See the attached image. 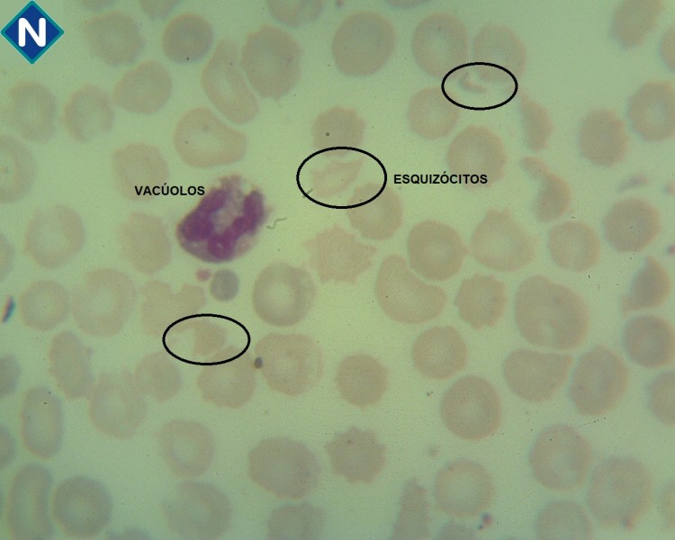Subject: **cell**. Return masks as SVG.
<instances>
[{
  "mask_svg": "<svg viewBox=\"0 0 675 540\" xmlns=\"http://www.w3.org/2000/svg\"><path fill=\"white\" fill-rule=\"evenodd\" d=\"M147 404L133 375L103 373L89 392L88 418L93 427L112 439L132 436L145 420Z\"/></svg>",
  "mask_w": 675,
  "mask_h": 540,
  "instance_id": "15",
  "label": "cell"
},
{
  "mask_svg": "<svg viewBox=\"0 0 675 540\" xmlns=\"http://www.w3.org/2000/svg\"><path fill=\"white\" fill-rule=\"evenodd\" d=\"M388 373L375 358L352 355L339 364L335 382L340 396L349 404L365 408L375 404L387 386Z\"/></svg>",
  "mask_w": 675,
  "mask_h": 540,
  "instance_id": "36",
  "label": "cell"
},
{
  "mask_svg": "<svg viewBox=\"0 0 675 540\" xmlns=\"http://www.w3.org/2000/svg\"><path fill=\"white\" fill-rule=\"evenodd\" d=\"M113 503L95 480L76 475L61 481L50 495V515L58 530L71 539H91L109 525Z\"/></svg>",
  "mask_w": 675,
  "mask_h": 540,
  "instance_id": "13",
  "label": "cell"
},
{
  "mask_svg": "<svg viewBox=\"0 0 675 540\" xmlns=\"http://www.w3.org/2000/svg\"><path fill=\"white\" fill-rule=\"evenodd\" d=\"M158 454L176 477L194 479L209 468L214 454L211 431L194 420L176 419L165 423L157 435Z\"/></svg>",
  "mask_w": 675,
  "mask_h": 540,
  "instance_id": "25",
  "label": "cell"
},
{
  "mask_svg": "<svg viewBox=\"0 0 675 540\" xmlns=\"http://www.w3.org/2000/svg\"><path fill=\"white\" fill-rule=\"evenodd\" d=\"M514 316L521 336L536 346L572 350L583 343L589 331L590 313L582 300L542 275L519 285Z\"/></svg>",
  "mask_w": 675,
  "mask_h": 540,
  "instance_id": "2",
  "label": "cell"
},
{
  "mask_svg": "<svg viewBox=\"0 0 675 540\" xmlns=\"http://www.w3.org/2000/svg\"><path fill=\"white\" fill-rule=\"evenodd\" d=\"M132 375L140 392L159 403L174 398L182 386L177 368L161 353L144 357Z\"/></svg>",
  "mask_w": 675,
  "mask_h": 540,
  "instance_id": "41",
  "label": "cell"
},
{
  "mask_svg": "<svg viewBox=\"0 0 675 540\" xmlns=\"http://www.w3.org/2000/svg\"><path fill=\"white\" fill-rule=\"evenodd\" d=\"M386 183L372 181L356 187L343 206L352 228L365 239L386 240L401 226L400 199Z\"/></svg>",
  "mask_w": 675,
  "mask_h": 540,
  "instance_id": "27",
  "label": "cell"
},
{
  "mask_svg": "<svg viewBox=\"0 0 675 540\" xmlns=\"http://www.w3.org/2000/svg\"><path fill=\"white\" fill-rule=\"evenodd\" d=\"M255 357L242 350L202 366L196 386L202 399L220 408L245 405L256 388Z\"/></svg>",
  "mask_w": 675,
  "mask_h": 540,
  "instance_id": "26",
  "label": "cell"
},
{
  "mask_svg": "<svg viewBox=\"0 0 675 540\" xmlns=\"http://www.w3.org/2000/svg\"><path fill=\"white\" fill-rule=\"evenodd\" d=\"M406 248L410 268L426 280L436 282L458 274L467 254L459 233L435 220L416 224L407 237Z\"/></svg>",
  "mask_w": 675,
  "mask_h": 540,
  "instance_id": "20",
  "label": "cell"
},
{
  "mask_svg": "<svg viewBox=\"0 0 675 540\" xmlns=\"http://www.w3.org/2000/svg\"><path fill=\"white\" fill-rule=\"evenodd\" d=\"M623 345L630 358L647 368H661L674 358V330L665 320L643 315L627 322Z\"/></svg>",
  "mask_w": 675,
  "mask_h": 540,
  "instance_id": "33",
  "label": "cell"
},
{
  "mask_svg": "<svg viewBox=\"0 0 675 540\" xmlns=\"http://www.w3.org/2000/svg\"><path fill=\"white\" fill-rule=\"evenodd\" d=\"M168 531L184 539H215L230 526L231 508L215 486L191 481L177 484L164 501Z\"/></svg>",
  "mask_w": 675,
  "mask_h": 540,
  "instance_id": "10",
  "label": "cell"
},
{
  "mask_svg": "<svg viewBox=\"0 0 675 540\" xmlns=\"http://www.w3.org/2000/svg\"><path fill=\"white\" fill-rule=\"evenodd\" d=\"M660 13L661 2H624L615 14L614 30L616 37L626 45L640 42L655 27Z\"/></svg>",
  "mask_w": 675,
  "mask_h": 540,
  "instance_id": "43",
  "label": "cell"
},
{
  "mask_svg": "<svg viewBox=\"0 0 675 540\" xmlns=\"http://www.w3.org/2000/svg\"><path fill=\"white\" fill-rule=\"evenodd\" d=\"M584 156L598 165L615 166L625 158L628 137L623 121L612 111L590 113L580 131Z\"/></svg>",
  "mask_w": 675,
  "mask_h": 540,
  "instance_id": "37",
  "label": "cell"
},
{
  "mask_svg": "<svg viewBox=\"0 0 675 540\" xmlns=\"http://www.w3.org/2000/svg\"><path fill=\"white\" fill-rule=\"evenodd\" d=\"M49 372L68 400L81 399L92 389V374L86 350L72 334L57 336L48 351Z\"/></svg>",
  "mask_w": 675,
  "mask_h": 540,
  "instance_id": "35",
  "label": "cell"
},
{
  "mask_svg": "<svg viewBox=\"0 0 675 540\" xmlns=\"http://www.w3.org/2000/svg\"><path fill=\"white\" fill-rule=\"evenodd\" d=\"M603 226L608 244L619 252L643 250L662 229L658 211L637 198L613 205L604 218Z\"/></svg>",
  "mask_w": 675,
  "mask_h": 540,
  "instance_id": "30",
  "label": "cell"
},
{
  "mask_svg": "<svg viewBox=\"0 0 675 540\" xmlns=\"http://www.w3.org/2000/svg\"><path fill=\"white\" fill-rule=\"evenodd\" d=\"M411 357L419 374L426 378L440 381L455 375L465 367L468 350L454 327H433L416 338Z\"/></svg>",
  "mask_w": 675,
  "mask_h": 540,
  "instance_id": "31",
  "label": "cell"
},
{
  "mask_svg": "<svg viewBox=\"0 0 675 540\" xmlns=\"http://www.w3.org/2000/svg\"><path fill=\"white\" fill-rule=\"evenodd\" d=\"M212 93L215 106L230 121L245 123L256 112V101L242 74L234 44L222 40L213 58Z\"/></svg>",
  "mask_w": 675,
  "mask_h": 540,
  "instance_id": "29",
  "label": "cell"
},
{
  "mask_svg": "<svg viewBox=\"0 0 675 540\" xmlns=\"http://www.w3.org/2000/svg\"><path fill=\"white\" fill-rule=\"evenodd\" d=\"M542 184L534 202V213L537 221L550 222L561 217L567 210L571 192L559 176L544 171L539 177Z\"/></svg>",
  "mask_w": 675,
  "mask_h": 540,
  "instance_id": "45",
  "label": "cell"
},
{
  "mask_svg": "<svg viewBox=\"0 0 675 540\" xmlns=\"http://www.w3.org/2000/svg\"><path fill=\"white\" fill-rule=\"evenodd\" d=\"M241 67L256 92L265 97H281L298 81L299 46L284 30L261 26L245 40Z\"/></svg>",
  "mask_w": 675,
  "mask_h": 540,
  "instance_id": "6",
  "label": "cell"
},
{
  "mask_svg": "<svg viewBox=\"0 0 675 540\" xmlns=\"http://www.w3.org/2000/svg\"><path fill=\"white\" fill-rule=\"evenodd\" d=\"M628 113L644 139L661 141L674 132V87L668 81L646 83L631 98Z\"/></svg>",
  "mask_w": 675,
  "mask_h": 540,
  "instance_id": "32",
  "label": "cell"
},
{
  "mask_svg": "<svg viewBox=\"0 0 675 540\" xmlns=\"http://www.w3.org/2000/svg\"><path fill=\"white\" fill-rule=\"evenodd\" d=\"M470 248L473 258L498 272H513L535 257L532 238L506 211L490 210L473 230Z\"/></svg>",
  "mask_w": 675,
  "mask_h": 540,
  "instance_id": "19",
  "label": "cell"
},
{
  "mask_svg": "<svg viewBox=\"0 0 675 540\" xmlns=\"http://www.w3.org/2000/svg\"><path fill=\"white\" fill-rule=\"evenodd\" d=\"M9 361L5 363L2 360L1 364V398L8 396L14 392L16 382H17V369L14 364H8Z\"/></svg>",
  "mask_w": 675,
  "mask_h": 540,
  "instance_id": "50",
  "label": "cell"
},
{
  "mask_svg": "<svg viewBox=\"0 0 675 540\" xmlns=\"http://www.w3.org/2000/svg\"><path fill=\"white\" fill-rule=\"evenodd\" d=\"M428 515L426 490L416 481L410 480L403 490L393 538H427L430 522Z\"/></svg>",
  "mask_w": 675,
  "mask_h": 540,
  "instance_id": "44",
  "label": "cell"
},
{
  "mask_svg": "<svg viewBox=\"0 0 675 540\" xmlns=\"http://www.w3.org/2000/svg\"><path fill=\"white\" fill-rule=\"evenodd\" d=\"M267 220L261 192L238 176L222 177L176 225L179 246L200 261L221 264L248 252Z\"/></svg>",
  "mask_w": 675,
  "mask_h": 540,
  "instance_id": "1",
  "label": "cell"
},
{
  "mask_svg": "<svg viewBox=\"0 0 675 540\" xmlns=\"http://www.w3.org/2000/svg\"><path fill=\"white\" fill-rule=\"evenodd\" d=\"M374 294L383 313L404 324H419L437 318L447 300L442 287L418 278L408 268L406 260L396 254L382 260Z\"/></svg>",
  "mask_w": 675,
  "mask_h": 540,
  "instance_id": "7",
  "label": "cell"
},
{
  "mask_svg": "<svg viewBox=\"0 0 675 540\" xmlns=\"http://www.w3.org/2000/svg\"><path fill=\"white\" fill-rule=\"evenodd\" d=\"M59 221L53 220L47 222L41 220L42 225L34 222L32 234H34L33 239L36 243H32L33 247L31 248L33 255L42 247L44 249L50 248V255L57 256L58 265L65 262L75 252L72 247H77V242L72 241V238H79L80 237V233L70 234L71 231L78 230L80 226L64 227L62 220L58 227Z\"/></svg>",
  "mask_w": 675,
  "mask_h": 540,
  "instance_id": "46",
  "label": "cell"
},
{
  "mask_svg": "<svg viewBox=\"0 0 675 540\" xmlns=\"http://www.w3.org/2000/svg\"><path fill=\"white\" fill-rule=\"evenodd\" d=\"M548 248L561 268L581 272L592 267L599 257L600 243L596 232L581 221H569L553 227Z\"/></svg>",
  "mask_w": 675,
  "mask_h": 540,
  "instance_id": "38",
  "label": "cell"
},
{
  "mask_svg": "<svg viewBox=\"0 0 675 540\" xmlns=\"http://www.w3.org/2000/svg\"><path fill=\"white\" fill-rule=\"evenodd\" d=\"M440 411L445 425L454 435L471 441L492 435L502 416L495 388L473 375L461 378L446 392Z\"/></svg>",
  "mask_w": 675,
  "mask_h": 540,
  "instance_id": "16",
  "label": "cell"
},
{
  "mask_svg": "<svg viewBox=\"0 0 675 540\" xmlns=\"http://www.w3.org/2000/svg\"><path fill=\"white\" fill-rule=\"evenodd\" d=\"M592 464L589 442L574 428L557 425L536 439L529 456L534 478L555 492H570L585 482Z\"/></svg>",
  "mask_w": 675,
  "mask_h": 540,
  "instance_id": "8",
  "label": "cell"
},
{
  "mask_svg": "<svg viewBox=\"0 0 675 540\" xmlns=\"http://www.w3.org/2000/svg\"><path fill=\"white\" fill-rule=\"evenodd\" d=\"M573 358L569 355L530 349L513 351L503 364V376L510 390L523 400H551L565 382Z\"/></svg>",
  "mask_w": 675,
  "mask_h": 540,
  "instance_id": "23",
  "label": "cell"
},
{
  "mask_svg": "<svg viewBox=\"0 0 675 540\" xmlns=\"http://www.w3.org/2000/svg\"><path fill=\"white\" fill-rule=\"evenodd\" d=\"M670 289L667 271L657 259L648 256L622 299V311L628 313L659 307L669 296Z\"/></svg>",
  "mask_w": 675,
  "mask_h": 540,
  "instance_id": "40",
  "label": "cell"
},
{
  "mask_svg": "<svg viewBox=\"0 0 675 540\" xmlns=\"http://www.w3.org/2000/svg\"><path fill=\"white\" fill-rule=\"evenodd\" d=\"M460 319L474 329L495 325L507 304L505 285L491 275L464 279L454 302Z\"/></svg>",
  "mask_w": 675,
  "mask_h": 540,
  "instance_id": "34",
  "label": "cell"
},
{
  "mask_svg": "<svg viewBox=\"0 0 675 540\" xmlns=\"http://www.w3.org/2000/svg\"><path fill=\"white\" fill-rule=\"evenodd\" d=\"M238 290V279L234 273L227 269H221L214 274L210 291L215 300L230 301L235 297Z\"/></svg>",
  "mask_w": 675,
  "mask_h": 540,
  "instance_id": "49",
  "label": "cell"
},
{
  "mask_svg": "<svg viewBox=\"0 0 675 540\" xmlns=\"http://www.w3.org/2000/svg\"><path fill=\"white\" fill-rule=\"evenodd\" d=\"M380 163L374 155L358 148H323L302 164L297 181L309 199L328 206V202L347 190L364 170Z\"/></svg>",
  "mask_w": 675,
  "mask_h": 540,
  "instance_id": "17",
  "label": "cell"
},
{
  "mask_svg": "<svg viewBox=\"0 0 675 540\" xmlns=\"http://www.w3.org/2000/svg\"><path fill=\"white\" fill-rule=\"evenodd\" d=\"M250 480L281 500H299L312 493L320 481V468L303 444L285 436L258 443L248 454Z\"/></svg>",
  "mask_w": 675,
  "mask_h": 540,
  "instance_id": "4",
  "label": "cell"
},
{
  "mask_svg": "<svg viewBox=\"0 0 675 540\" xmlns=\"http://www.w3.org/2000/svg\"><path fill=\"white\" fill-rule=\"evenodd\" d=\"M494 486L488 472L467 460L446 465L436 475L434 497L438 508L457 518H472L489 509Z\"/></svg>",
  "mask_w": 675,
  "mask_h": 540,
  "instance_id": "22",
  "label": "cell"
},
{
  "mask_svg": "<svg viewBox=\"0 0 675 540\" xmlns=\"http://www.w3.org/2000/svg\"><path fill=\"white\" fill-rule=\"evenodd\" d=\"M20 439L34 458L49 461L59 452L64 435L61 403L45 386H33L23 392L19 412Z\"/></svg>",
  "mask_w": 675,
  "mask_h": 540,
  "instance_id": "24",
  "label": "cell"
},
{
  "mask_svg": "<svg viewBox=\"0 0 675 540\" xmlns=\"http://www.w3.org/2000/svg\"><path fill=\"white\" fill-rule=\"evenodd\" d=\"M332 472L351 484L371 483L382 470L386 448L372 430L352 427L325 447Z\"/></svg>",
  "mask_w": 675,
  "mask_h": 540,
  "instance_id": "28",
  "label": "cell"
},
{
  "mask_svg": "<svg viewBox=\"0 0 675 540\" xmlns=\"http://www.w3.org/2000/svg\"><path fill=\"white\" fill-rule=\"evenodd\" d=\"M306 248L310 265L322 283L350 284L373 265L377 252L374 246L359 241L339 227L318 233Z\"/></svg>",
  "mask_w": 675,
  "mask_h": 540,
  "instance_id": "21",
  "label": "cell"
},
{
  "mask_svg": "<svg viewBox=\"0 0 675 540\" xmlns=\"http://www.w3.org/2000/svg\"><path fill=\"white\" fill-rule=\"evenodd\" d=\"M325 522L321 509L308 504L276 508L267 522L271 539H310L320 536Z\"/></svg>",
  "mask_w": 675,
  "mask_h": 540,
  "instance_id": "42",
  "label": "cell"
},
{
  "mask_svg": "<svg viewBox=\"0 0 675 540\" xmlns=\"http://www.w3.org/2000/svg\"><path fill=\"white\" fill-rule=\"evenodd\" d=\"M517 76L503 66L472 61L451 68L441 91L452 104L471 111H489L509 103L517 94Z\"/></svg>",
  "mask_w": 675,
  "mask_h": 540,
  "instance_id": "18",
  "label": "cell"
},
{
  "mask_svg": "<svg viewBox=\"0 0 675 540\" xmlns=\"http://www.w3.org/2000/svg\"><path fill=\"white\" fill-rule=\"evenodd\" d=\"M255 362L267 385L288 396L311 390L320 380V349L302 334L271 333L255 346Z\"/></svg>",
  "mask_w": 675,
  "mask_h": 540,
  "instance_id": "5",
  "label": "cell"
},
{
  "mask_svg": "<svg viewBox=\"0 0 675 540\" xmlns=\"http://www.w3.org/2000/svg\"><path fill=\"white\" fill-rule=\"evenodd\" d=\"M51 483L49 470L40 464H24L14 472L8 483L2 515L7 538L42 540L52 536Z\"/></svg>",
  "mask_w": 675,
  "mask_h": 540,
  "instance_id": "9",
  "label": "cell"
},
{
  "mask_svg": "<svg viewBox=\"0 0 675 540\" xmlns=\"http://www.w3.org/2000/svg\"><path fill=\"white\" fill-rule=\"evenodd\" d=\"M250 337L239 321L220 314L189 315L164 332L163 344L173 357L191 364L205 365L249 346L227 345L230 338Z\"/></svg>",
  "mask_w": 675,
  "mask_h": 540,
  "instance_id": "12",
  "label": "cell"
},
{
  "mask_svg": "<svg viewBox=\"0 0 675 540\" xmlns=\"http://www.w3.org/2000/svg\"><path fill=\"white\" fill-rule=\"evenodd\" d=\"M315 294L313 280L306 270L286 263H274L257 275L251 301L254 311L262 321L286 328L305 318Z\"/></svg>",
  "mask_w": 675,
  "mask_h": 540,
  "instance_id": "11",
  "label": "cell"
},
{
  "mask_svg": "<svg viewBox=\"0 0 675 540\" xmlns=\"http://www.w3.org/2000/svg\"><path fill=\"white\" fill-rule=\"evenodd\" d=\"M629 384L623 359L608 347L598 346L581 356L569 390L576 410L582 416H601L613 410Z\"/></svg>",
  "mask_w": 675,
  "mask_h": 540,
  "instance_id": "14",
  "label": "cell"
},
{
  "mask_svg": "<svg viewBox=\"0 0 675 540\" xmlns=\"http://www.w3.org/2000/svg\"><path fill=\"white\" fill-rule=\"evenodd\" d=\"M524 111L525 127L529 148H542L551 132V123L545 111L537 104L529 101Z\"/></svg>",
  "mask_w": 675,
  "mask_h": 540,
  "instance_id": "48",
  "label": "cell"
},
{
  "mask_svg": "<svg viewBox=\"0 0 675 540\" xmlns=\"http://www.w3.org/2000/svg\"><path fill=\"white\" fill-rule=\"evenodd\" d=\"M540 539H590L593 525L585 508L572 500L548 503L540 511L536 522Z\"/></svg>",
  "mask_w": 675,
  "mask_h": 540,
  "instance_id": "39",
  "label": "cell"
},
{
  "mask_svg": "<svg viewBox=\"0 0 675 540\" xmlns=\"http://www.w3.org/2000/svg\"><path fill=\"white\" fill-rule=\"evenodd\" d=\"M652 481L646 467L632 457H614L594 472L587 505L606 529H633L649 510Z\"/></svg>",
  "mask_w": 675,
  "mask_h": 540,
  "instance_id": "3",
  "label": "cell"
},
{
  "mask_svg": "<svg viewBox=\"0 0 675 540\" xmlns=\"http://www.w3.org/2000/svg\"><path fill=\"white\" fill-rule=\"evenodd\" d=\"M649 404L653 414L667 425L674 424V372L657 376L648 388Z\"/></svg>",
  "mask_w": 675,
  "mask_h": 540,
  "instance_id": "47",
  "label": "cell"
}]
</instances>
